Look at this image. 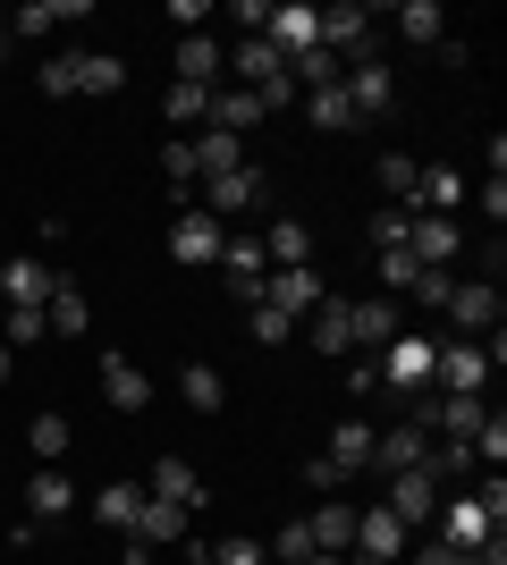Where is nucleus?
I'll use <instances>...</instances> for the list:
<instances>
[{
	"mask_svg": "<svg viewBox=\"0 0 507 565\" xmlns=\"http://www.w3.org/2000/svg\"><path fill=\"white\" fill-rule=\"evenodd\" d=\"M152 161H161L169 194H194V186H203V169H194V143H187V136H169L161 152H152Z\"/></svg>",
	"mask_w": 507,
	"mask_h": 565,
	"instance_id": "e433bc0d",
	"label": "nucleus"
},
{
	"mask_svg": "<svg viewBox=\"0 0 507 565\" xmlns=\"http://www.w3.org/2000/svg\"><path fill=\"white\" fill-rule=\"evenodd\" d=\"M305 338H314V354H338V363H347V354H356V338H347V296H321Z\"/></svg>",
	"mask_w": 507,
	"mask_h": 565,
	"instance_id": "a878e982",
	"label": "nucleus"
},
{
	"mask_svg": "<svg viewBox=\"0 0 507 565\" xmlns=\"http://www.w3.org/2000/svg\"><path fill=\"white\" fill-rule=\"evenodd\" d=\"M18 498H25V515H34V523H60V515H76V481H68L60 465H34Z\"/></svg>",
	"mask_w": 507,
	"mask_h": 565,
	"instance_id": "2eb2a0df",
	"label": "nucleus"
},
{
	"mask_svg": "<svg viewBox=\"0 0 507 565\" xmlns=\"http://www.w3.org/2000/svg\"><path fill=\"white\" fill-rule=\"evenodd\" d=\"M220 245H229V228H220L212 212H178V220H169V254L187 262V270H212Z\"/></svg>",
	"mask_w": 507,
	"mask_h": 565,
	"instance_id": "9d476101",
	"label": "nucleus"
},
{
	"mask_svg": "<svg viewBox=\"0 0 507 565\" xmlns=\"http://www.w3.org/2000/svg\"><path fill=\"white\" fill-rule=\"evenodd\" d=\"M314 18H321V51H338L347 68L372 60V9L363 0H338V9H314Z\"/></svg>",
	"mask_w": 507,
	"mask_h": 565,
	"instance_id": "39448f33",
	"label": "nucleus"
},
{
	"mask_svg": "<svg viewBox=\"0 0 507 565\" xmlns=\"http://www.w3.org/2000/svg\"><path fill=\"white\" fill-rule=\"evenodd\" d=\"M414 270H423V262H414L406 245H398V254H381V287H389V296H406V287H414Z\"/></svg>",
	"mask_w": 507,
	"mask_h": 565,
	"instance_id": "de8ad7c7",
	"label": "nucleus"
},
{
	"mask_svg": "<svg viewBox=\"0 0 507 565\" xmlns=\"http://www.w3.org/2000/svg\"><path fill=\"white\" fill-rule=\"evenodd\" d=\"M187 507H169V498H152L145 490V507H136V532H127V541H145V548H169V541H187Z\"/></svg>",
	"mask_w": 507,
	"mask_h": 565,
	"instance_id": "aec40b11",
	"label": "nucleus"
},
{
	"mask_svg": "<svg viewBox=\"0 0 507 565\" xmlns=\"http://www.w3.org/2000/svg\"><path fill=\"white\" fill-rule=\"evenodd\" d=\"M440 498H448V490H440V481H432V465H423V472H389V498H381V507H389L398 523H406V532H432Z\"/></svg>",
	"mask_w": 507,
	"mask_h": 565,
	"instance_id": "20e7f679",
	"label": "nucleus"
},
{
	"mask_svg": "<svg viewBox=\"0 0 507 565\" xmlns=\"http://www.w3.org/2000/svg\"><path fill=\"white\" fill-rule=\"evenodd\" d=\"M440 68H448V76H465V68H474V43H457V34H440Z\"/></svg>",
	"mask_w": 507,
	"mask_h": 565,
	"instance_id": "3c124183",
	"label": "nucleus"
},
{
	"mask_svg": "<svg viewBox=\"0 0 507 565\" xmlns=\"http://www.w3.org/2000/svg\"><path fill=\"white\" fill-rule=\"evenodd\" d=\"M102 397L119 405V414H145V405H152V380L136 372L127 354H102Z\"/></svg>",
	"mask_w": 507,
	"mask_h": 565,
	"instance_id": "412c9836",
	"label": "nucleus"
},
{
	"mask_svg": "<svg viewBox=\"0 0 507 565\" xmlns=\"http://www.w3.org/2000/svg\"><path fill=\"white\" fill-rule=\"evenodd\" d=\"M305 102V118H314L321 136H347V127H356V110H347V94H338V85H321V94H296Z\"/></svg>",
	"mask_w": 507,
	"mask_h": 565,
	"instance_id": "4c0bfd02",
	"label": "nucleus"
},
{
	"mask_svg": "<svg viewBox=\"0 0 507 565\" xmlns=\"http://www.w3.org/2000/svg\"><path fill=\"white\" fill-rule=\"evenodd\" d=\"M263 262H271V270H305V262H314V228L279 212V220L263 228Z\"/></svg>",
	"mask_w": 507,
	"mask_h": 565,
	"instance_id": "6ab92c4d",
	"label": "nucleus"
},
{
	"mask_svg": "<svg viewBox=\"0 0 507 565\" xmlns=\"http://www.w3.org/2000/svg\"><path fill=\"white\" fill-rule=\"evenodd\" d=\"M25 448H34V465H60V456L76 448V423L68 414H34V423H25Z\"/></svg>",
	"mask_w": 507,
	"mask_h": 565,
	"instance_id": "c756f323",
	"label": "nucleus"
},
{
	"mask_svg": "<svg viewBox=\"0 0 507 565\" xmlns=\"http://www.w3.org/2000/svg\"><path fill=\"white\" fill-rule=\"evenodd\" d=\"M161 118L178 127V136H194V127L212 118V94H203V85H178V76H169V94H161Z\"/></svg>",
	"mask_w": 507,
	"mask_h": 565,
	"instance_id": "7c9ffc66",
	"label": "nucleus"
},
{
	"mask_svg": "<svg viewBox=\"0 0 507 565\" xmlns=\"http://www.w3.org/2000/svg\"><path fill=\"white\" fill-rule=\"evenodd\" d=\"M440 312L457 321V338H490V330H499V287H490V279H457Z\"/></svg>",
	"mask_w": 507,
	"mask_h": 565,
	"instance_id": "f8f14e48",
	"label": "nucleus"
},
{
	"mask_svg": "<svg viewBox=\"0 0 507 565\" xmlns=\"http://www.w3.org/2000/svg\"><path fill=\"white\" fill-rule=\"evenodd\" d=\"M51 25H85V0H25L18 34H51Z\"/></svg>",
	"mask_w": 507,
	"mask_h": 565,
	"instance_id": "c9c22d12",
	"label": "nucleus"
},
{
	"mask_svg": "<svg viewBox=\"0 0 507 565\" xmlns=\"http://www.w3.org/2000/svg\"><path fill=\"white\" fill-rule=\"evenodd\" d=\"M372 363H381V388H389V397L414 405L423 388H432V372H440V338H432V330H398Z\"/></svg>",
	"mask_w": 507,
	"mask_h": 565,
	"instance_id": "f257e3e1",
	"label": "nucleus"
},
{
	"mask_svg": "<svg viewBox=\"0 0 507 565\" xmlns=\"http://www.w3.org/2000/svg\"><path fill=\"white\" fill-rule=\"evenodd\" d=\"M372 178H381V194L406 212V203H414V178H423V161H414V152H381V161H372Z\"/></svg>",
	"mask_w": 507,
	"mask_h": 565,
	"instance_id": "f704fd0d",
	"label": "nucleus"
},
{
	"mask_svg": "<svg viewBox=\"0 0 507 565\" xmlns=\"http://www.w3.org/2000/svg\"><path fill=\"white\" fill-rule=\"evenodd\" d=\"M254 338H263V347H288L296 321H288V312H271V305H254Z\"/></svg>",
	"mask_w": 507,
	"mask_h": 565,
	"instance_id": "09e8293b",
	"label": "nucleus"
},
{
	"mask_svg": "<svg viewBox=\"0 0 507 565\" xmlns=\"http://www.w3.org/2000/svg\"><path fill=\"white\" fill-rule=\"evenodd\" d=\"M43 94H51V102H76V51L43 60Z\"/></svg>",
	"mask_w": 507,
	"mask_h": 565,
	"instance_id": "a18cd8bd",
	"label": "nucleus"
},
{
	"mask_svg": "<svg viewBox=\"0 0 507 565\" xmlns=\"http://www.w3.org/2000/svg\"><path fill=\"white\" fill-rule=\"evenodd\" d=\"M136 507H145V481H102V490H94V523H102V532H119V541L136 532Z\"/></svg>",
	"mask_w": 507,
	"mask_h": 565,
	"instance_id": "5701e85b",
	"label": "nucleus"
},
{
	"mask_svg": "<svg viewBox=\"0 0 507 565\" xmlns=\"http://www.w3.org/2000/svg\"><path fill=\"white\" fill-rule=\"evenodd\" d=\"M212 565H271V548L254 541V532H229V541L212 548Z\"/></svg>",
	"mask_w": 507,
	"mask_h": 565,
	"instance_id": "79ce46f5",
	"label": "nucleus"
},
{
	"mask_svg": "<svg viewBox=\"0 0 507 565\" xmlns=\"http://www.w3.org/2000/svg\"><path fill=\"white\" fill-rule=\"evenodd\" d=\"M474 465H490V472L507 465V423H499V414H490V423L474 430Z\"/></svg>",
	"mask_w": 507,
	"mask_h": 565,
	"instance_id": "49530a36",
	"label": "nucleus"
},
{
	"mask_svg": "<svg viewBox=\"0 0 507 565\" xmlns=\"http://www.w3.org/2000/svg\"><path fill=\"white\" fill-rule=\"evenodd\" d=\"M0 312H9V305H0Z\"/></svg>",
	"mask_w": 507,
	"mask_h": 565,
	"instance_id": "052dcab7",
	"label": "nucleus"
},
{
	"mask_svg": "<svg viewBox=\"0 0 507 565\" xmlns=\"http://www.w3.org/2000/svg\"><path fill=\"white\" fill-rule=\"evenodd\" d=\"M43 321H51V338H85V330H94V305H85V287H76L68 270H60V287H51Z\"/></svg>",
	"mask_w": 507,
	"mask_h": 565,
	"instance_id": "4be33fe9",
	"label": "nucleus"
},
{
	"mask_svg": "<svg viewBox=\"0 0 507 565\" xmlns=\"http://www.w3.org/2000/svg\"><path fill=\"white\" fill-rule=\"evenodd\" d=\"M178 85H203V94L220 85V43L212 34H178Z\"/></svg>",
	"mask_w": 507,
	"mask_h": 565,
	"instance_id": "cd10ccee",
	"label": "nucleus"
},
{
	"mask_svg": "<svg viewBox=\"0 0 507 565\" xmlns=\"http://www.w3.org/2000/svg\"><path fill=\"white\" fill-rule=\"evenodd\" d=\"M432 388H448V397H483V388H490V354H483V338H448V347H440Z\"/></svg>",
	"mask_w": 507,
	"mask_h": 565,
	"instance_id": "423d86ee",
	"label": "nucleus"
},
{
	"mask_svg": "<svg viewBox=\"0 0 507 565\" xmlns=\"http://www.w3.org/2000/svg\"><path fill=\"white\" fill-rule=\"evenodd\" d=\"M178 397H187L194 414H220V405H229V380H220L212 363H187V372H178Z\"/></svg>",
	"mask_w": 507,
	"mask_h": 565,
	"instance_id": "72a5a7b5",
	"label": "nucleus"
},
{
	"mask_svg": "<svg viewBox=\"0 0 507 565\" xmlns=\"http://www.w3.org/2000/svg\"><path fill=\"white\" fill-rule=\"evenodd\" d=\"M398 330H406L398 296H347V338H356V354H381Z\"/></svg>",
	"mask_w": 507,
	"mask_h": 565,
	"instance_id": "6e6552de",
	"label": "nucleus"
},
{
	"mask_svg": "<svg viewBox=\"0 0 507 565\" xmlns=\"http://www.w3.org/2000/svg\"><path fill=\"white\" fill-rule=\"evenodd\" d=\"M203 212L212 220H245V212H263V169L245 161V169H220V178H203Z\"/></svg>",
	"mask_w": 507,
	"mask_h": 565,
	"instance_id": "7ed1b4c3",
	"label": "nucleus"
},
{
	"mask_svg": "<svg viewBox=\"0 0 507 565\" xmlns=\"http://www.w3.org/2000/svg\"><path fill=\"white\" fill-rule=\"evenodd\" d=\"M194 169H203V178H220V169H245V161H254V152H245V143L237 136H220V127H194Z\"/></svg>",
	"mask_w": 507,
	"mask_h": 565,
	"instance_id": "c85d7f7f",
	"label": "nucleus"
},
{
	"mask_svg": "<svg viewBox=\"0 0 507 565\" xmlns=\"http://www.w3.org/2000/svg\"><path fill=\"white\" fill-rule=\"evenodd\" d=\"M305 565H363V557H356V548H314Z\"/></svg>",
	"mask_w": 507,
	"mask_h": 565,
	"instance_id": "4d7b16f0",
	"label": "nucleus"
},
{
	"mask_svg": "<svg viewBox=\"0 0 507 565\" xmlns=\"http://www.w3.org/2000/svg\"><path fill=\"white\" fill-rule=\"evenodd\" d=\"M398 34H406L414 51H432L440 34H448V9H440V0H406V9H398Z\"/></svg>",
	"mask_w": 507,
	"mask_h": 565,
	"instance_id": "2f4dec72",
	"label": "nucleus"
},
{
	"mask_svg": "<svg viewBox=\"0 0 507 565\" xmlns=\"http://www.w3.org/2000/svg\"><path fill=\"white\" fill-rule=\"evenodd\" d=\"M483 212H490V228H507V178H483Z\"/></svg>",
	"mask_w": 507,
	"mask_h": 565,
	"instance_id": "864d4df0",
	"label": "nucleus"
},
{
	"mask_svg": "<svg viewBox=\"0 0 507 565\" xmlns=\"http://www.w3.org/2000/svg\"><path fill=\"white\" fill-rule=\"evenodd\" d=\"M9 372H18V354H9V347H0V380H9Z\"/></svg>",
	"mask_w": 507,
	"mask_h": 565,
	"instance_id": "bf43d9fd",
	"label": "nucleus"
},
{
	"mask_svg": "<svg viewBox=\"0 0 507 565\" xmlns=\"http://www.w3.org/2000/svg\"><path fill=\"white\" fill-rule=\"evenodd\" d=\"M51 287H60V262H43V254L0 262V305H51Z\"/></svg>",
	"mask_w": 507,
	"mask_h": 565,
	"instance_id": "ddd939ff",
	"label": "nucleus"
},
{
	"mask_svg": "<svg viewBox=\"0 0 507 565\" xmlns=\"http://www.w3.org/2000/svg\"><path fill=\"white\" fill-rule=\"evenodd\" d=\"M271 557H279V565H305V557H314V532H305V515H296V523H279V532H271Z\"/></svg>",
	"mask_w": 507,
	"mask_h": 565,
	"instance_id": "ea45409f",
	"label": "nucleus"
},
{
	"mask_svg": "<svg viewBox=\"0 0 507 565\" xmlns=\"http://www.w3.org/2000/svg\"><path fill=\"white\" fill-rule=\"evenodd\" d=\"M423 465H432V430H423V423L372 430V472H423Z\"/></svg>",
	"mask_w": 507,
	"mask_h": 565,
	"instance_id": "9b49d317",
	"label": "nucleus"
},
{
	"mask_svg": "<svg viewBox=\"0 0 507 565\" xmlns=\"http://www.w3.org/2000/svg\"><path fill=\"white\" fill-rule=\"evenodd\" d=\"M356 507H363V498H356ZM356 507H347V498H321L314 515H305L314 548H356Z\"/></svg>",
	"mask_w": 507,
	"mask_h": 565,
	"instance_id": "bb28decb",
	"label": "nucleus"
},
{
	"mask_svg": "<svg viewBox=\"0 0 507 565\" xmlns=\"http://www.w3.org/2000/svg\"><path fill=\"white\" fill-rule=\"evenodd\" d=\"M263 43L279 51V60H296V51H314V43H321V18L305 9V0H279V9L263 18Z\"/></svg>",
	"mask_w": 507,
	"mask_h": 565,
	"instance_id": "dca6fc26",
	"label": "nucleus"
},
{
	"mask_svg": "<svg viewBox=\"0 0 507 565\" xmlns=\"http://www.w3.org/2000/svg\"><path fill=\"white\" fill-rule=\"evenodd\" d=\"M448 287H457V270H432V262H423L406 296H423V312H440V305H448Z\"/></svg>",
	"mask_w": 507,
	"mask_h": 565,
	"instance_id": "c03bdc74",
	"label": "nucleus"
},
{
	"mask_svg": "<svg viewBox=\"0 0 507 565\" xmlns=\"http://www.w3.org/2000/svg\"><path fill=\"white\" fill-rule=\"evenodd\" d=\"M363 245H372V254H398V245H406V212H398V203H381V212L363 220Z\"/></svg>",
	"mask_w": 507,
	"mask_h": 565,
	"instance_id": "58836bf2",
	"label": "nucleus"
},
{
	"mask_svg": "<svg viewBox=\"0 0 507 565\" xmlns=\"http://www.w3.org/2000/svg\"><path fill=\"white\" fill-rule=\"evenodd\" d=\"M43 338H51L43 305H9V312H0V347H9V354H25V347H43Z\"/></svg>",
	"mask_w": 507,
	"mask_h": 565,
	"instance_id": "473e14b6",
	"label": "nucleus"
},
{
	"mask_svg": "<svg viewBox=\"0 0 507 565\" xmlns=\"http://www.w3.org/2000/svg\"><path fill=\"white\" fill-rule=\"evenodd\" d=\"M152 498L187 507V515H203V507H212V490H203V472H194L187 456H152Z\"/></svg>",
	"mask_w": 507,
	"mask_h": 565,
	"instance_id": "f3484780",
	"label": "nucleus"
},
{
	"mask_svg": "<svg viewBox=\"0 0 507 565\" xmlns=\"http://www.w3.org/2000/svg\"><path fill=\"white\" fill-rule=\"evenodd\" d=\"M305 490H321V498H338L347 490V472L330 465V456H305Z\"/></svg>",
	"mask_w": 507,
	"mask_h": 565,
	"instance_id": "8fccbe9b",
	"label": "nucleus"
},
{
	"mask_svg": "<svg viewBox=\"0 0 507 565\" xmlns=\"http://www.w3.org/2000/svg\"><path fill=\"white\" fill-rule=\"evenodd\" d=\"M406 548H414V532L389 515L381 498H372V507H356V557H363V565H406Z\"/></svg>",
	"mask_w": 507,
	"mask_h": 565,
	"instance_id": "f03ea898",
	"label": "nucleus"
},
{
	"mask_svg": "<svg viewBox=\"0 0 507 565\" xmlns=\"http://www.w3.org/2000/svg\"><path fill=\"white\" fill-rule=\"evenodd\" d=\"M406 254L432 262V270H448V262L465 254V228L457 220H432V212H406Z\"/></svg>",
	"mask_w": 507,
	"mask_h": 565,
	"instance_id": "4468645a",
	"label": "nucleus"
},
{
	"mask_svg": "<svg viewBox=\"0 0 507 565\" xmlns=\"http://www.w3.org/2000/svg\"><path fill=\"white\" fill-rule=\"evenodd\" d=\"M338 94H347L356 118H381V110H398V76H389V60H356L338 76Z\"/></svg>",
	"mask_w": 507,
	"mask_h": 565,
	"instance_id": "1a4fd4ad",
	"label": "nucleus"
},
{
	"mask_svg": "<svg viewBox=\"0 0 507 565\" xmlns=\"http://www.w3.org/2000/svg\"><path fill=\"white\" fill-rule=\"evenodd\" d=\"M119 85H127V60H119V51H76V94H85V102H110Z\"/></svg>",
	"mask_w": 507,
	"mask_h": 565,
	"instance_id": "393cba45",
	"label": "nucleus"
},
{
	"mask_svg": "<svg viewBox=\"0 0 507 565\" xmlns=\"http://www.w3.org/2000/svg\"><path fill=\"white\" fill-rule=\"evenodd\" d=\"M347 397H356V405L389 397V388H381V363H372V354H347Z\"/></svg>",
	"mask_w": 507,
	"mask_h": 565,
	"instance_id": "a19ab883",
	"label": "nucleus"
},
{
	"mask_svg": "<svg viewBox=\"0 0 507 565\" xmlns=\"http://www.w3.org/2000/svg\"><path fill=\"white\" fill-rule=\"evenodd\" d=\"M9 541H18V548H43V541H51V523H34V515H18V523H9Z\"/></svg>",
	"mask_w": 507,
	"mask_h": 565,
	"instance_id": "5fc2aeb1",
	"label": "nucleus"
},
{
	"mask_svg": "<svg viewBox=\"0 0 507 565\" xmlns=\"http://www.w3.org/2000/svg\"><path fill=\"white\" fill-rule=\"evenodd\" d=\"M406 565H465V548H457V541H440V532H414Z\"/></svg>",
	"mask_w": 507,
	"mask_h": 565,
	"instance_id": "37998d69",
	"label": "nucleus"
},
{
	"mask_svg": "<svg viewBox=\"0 0 507 565\" xmlns=\"http://www.w3.org/2000/svg\"><path fill=\"white\" fill-rule=\"evenodd\" d=\"M465 565H507V532H490L483 548H465Z\"/></svg>",
	"mask_w": 507,
	"mask_h": 565,
	"instance_id": "6e6d98bb",
	"label": "nucleus"
},
{
	"mask_svg": "<svg viewBox=\"0 0 507 565\" xmlns=\"http://www.w3.org/2000/svg\"><path fill=\"white\" fill-rule=\"evenodd\" d=\"M187 565H212V548H203V541H194V548H187Z\"/></svg>",
	"mask_w": 507,
	"mask_h": 565,
	"instance_id": "13d9d810",
	"label": "nucleus"
},
{
	"mask_svg": "<svg viewBox=\"0 0 507 565\" xmlns=\"http://www.w3.org/2000/svg\"><path fill=\"white\" fill-rule=\"evenodd\" d=\"M457 203H465V178H457V169H440V161H423V178H414V203H406V212L457 220Z\"/></svg>",
	"mask_w": 507,
	"mask_h": 565,
	"instance_id": "a211bd4d",
	"label": "nucleus"
},
{
	"mask_svg": "<svg viewBox=\"0 0 507 565\" xmlns=\"http://www.w3.org/2000/svg\"><path fill=\"white\" fill-rule=\"evenodd\" d=\"M263 18H271V0H229V25H245V34H263Z\"/></svg>",
	"mask_w": 507,
	"mask_h": 565,
	"instance_id": "603ef678",
	"label": "nucleus"
},
{
	"mask_svg": "<svg viewBox=\"0 0 507 565\" xmlns=\"http://www.w3.org/2000/svg\"><path fill=\"white\" fill-rule=\"evenodd\" d=\"M321 456H330L347 481H356V472H372V423H363V414H347V423L330 430V448H321Z\"/></svg>",
	"mask_w": 507,
	"mask_h": 565,
	"instance_id": "b1692460",
	"label": "nucleus"
},
{
	"mask_svg": "<svg viewBox=\"0 0 507 565\" xmlns=\"http://www.w3.org/2000/svg\"><path fill=\"white\" fill-rule=\"evenodd\" d=\"M321 296H330V279H321L314 262H305V270H271V279H263V305H271V312H288L296 330L314 321V305H321Z\"/></svg>",
	"mask_w": 507,
	"mask_h": 565,
	"instance_id": "0eeeda50",
	"label": "nucleus"
}]
</instances>
